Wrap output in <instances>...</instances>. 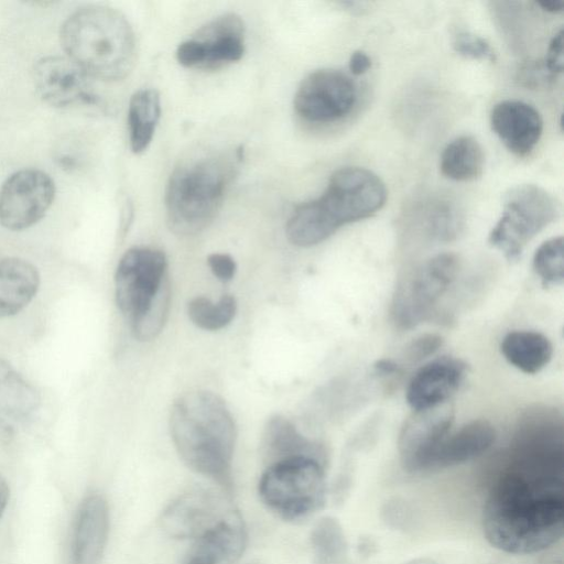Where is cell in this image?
<instances>
[{"instance_id": "obj_1", "label": "cell", "mask_w": 564, "mask_h": 564, "mask_svg": "<svg viewBox=\"0 0 564 564\" xmlns=\"http://www.w3.org/2000/svg\"><path fill=\"white\" fill-rule=\"evenodd\" d=\"M554 457L506 470L489 489L482 530L496 549L533 554L556 544L564 528V482Z\"/></svg>"}, {"instance_id": "obj_2", "label": "cell", "mask_w": 564, "mask_h": 564, "mask_svg": "<svg viewBox=\"0 0 564 564\" xmlns=\"http://www.w3.org/2000/svg\"><path fill=\"white\" fill-rule=\"evenodd\" d=\"M170 431L182 460L231 494L237 431L225 401L206 390L183 394L173 403Z\"/></svg>"}, {"instance_id": "obj_3", "label": "cell", "mask_w": 564, "mask_h": 564, "mask_svg": "<svg viewBox=\"0 0 564 564\" xmlns=\"http://www.w3.org/2000/svg\"><path fill=\"white\" fill-rule=\"evenodd\" d=\"M387 195L384 183L370 170L338 169L319 197L293 210L286 223V237L297 247L321 243L340 227L376 214L386 204Z\"/></svg>"}, {"instance_id": "obj_4", "label": "cell", "mask_w": 564, "mask_h": 564, "mask_svg": "<svg viewBox=\"0 0 564 564\" xmlns=\"http://www.w3.org/2000/svg\"><path fill=\"white\" fill-rule=\"evenodd\" d=\"M59 36L67 57L90 77L118 80L134 66L133 29L121 12L110 7L90 4L76 10L62 24Z\"/></svg>"}, {"instance_id": "obj_5", "label": "cell", "mask_w": 564, "mask_h": 564, "mask_svg": "<svg viewBox=\"0 0 564 564\" xmlns=\"http://www.w3.org/2000/svg\"><path fill=\"white\" fill-rule=\"evenodd\" d=\"M235 171L232 156L220 153L195 155L175 167L164 197L170 229L193 236L208 227L223 205Z\"/></svg>"}, {"instance_id": "obj_6", "label": "cell", "mask_w": 564, "mask_h": 564, "mask_svg": "<svg viewBox=\"0 0 564 564\" xmlns=\"http://www.w3.org/2000/svg\"><path fill=\"white\" fill-rule=\"evenodd\" d=\"M325 463L293 457L269 464L258 491L261 501L283 520L297 522L321 510L326 500Z\"/></svg>"}, {"instance_id": "obj_7", "label": "cell", "mask_w": 564, "mask_h": 564, "mask_svg": "<svg viewBox=\"0 0 564 564\" xmlns=\"http://www.w3.org/2000/svg\"><path fill=\"white\" fill-rule=\"evenodd\" d=\"M560 213L555 197L534 184L510 188L503 196L502 213L488 241L507 260L517 261L527 243L553 223Z\"/></svg>"}, {"instance_id": "obj_8", "label": "cell", "mask_w": 564, "mask_h": 564, "mask_svg": "<svg viewBox=\"0 0 564 564\" xmlns=\"http://www.w3.org/2000/svg\"><path fill=\"white\" fill-rule=\"evenodd\" d=\"M458 271L457 256L443 252L425 260L406 275L395 288L391 302L395 326L410 329L427 319Z\"/></svg>"}, {"instance_id": "obj_9", "label": "cell", "mask_w": 564, "mask_h": 564, "mask_svg": "<svg viewBox=\"0 0 564 564\" xmlns=\"http://www.w3.org/2000/svg\"><path fill=\"white\" fill-rule=\"evenodd\" d=\"M166 258L156 249L135 247L121 257L115 274L116 302L133 325L153 305L166 282Z\"/></svg>"}, {"instance_id": "obj_10", "label": "cell", "mask_w": 564, "mask_h": 564, "mask_svg": "<svg viewBox=\"0 0 564 564\" xmlns=\"http://www.w3.org/2000/svg\"><path fill=\"white\" fill-rule=\"evenodd\" d=\"M357 100V87L345 73L322 68L310 73L294 95V109L311 122H333L348 115Z\"/></svg>"}, {"instance_id": "obj_11", "label": "cell", "mask_w": 564, "mask_h": 564, "mask_svg": "<svg viewBox=\"0 0 564 564\" xmlns=\"http://www.w3.org/2000/svg\"><path fill=\"white\" fill-rule=\"evenodd\" d=\"M55 196L48 174L23 169L11 174L0 187V224L9 230H23L46 214Z\"/></svg>"}, {"instance_id": "obj_12", "label": "cell", "mask_w": 564, "mask_h": 564, "mask_svg": "<svg viewBox=\"0 0 564 564\" xmlns=\"http://www.w3.org/2000/svg\"><path fill=\"white\" fill-rule=\"evenodd\" d=\"M245 53V23L235 13L221 14L203 25L176 48L185 67H213L239 61Z\"/></svg>"}, {"instance_id": "obj_13", "label": "cell", "mask_w": 564, "mask_h": 564, "mask_svg": "<svg viewBox=\"0 0 564 564\" xmlns=\"http://www.w3.org/2000/svg\"><path fill=\"white\" fill-rule=\"evenodd\" d=\"M454 410L448 402L413 414L404 422L398 438L402 467L409 473L430 471L433 458L452 430Z\"/></svg>"}, {"instance_id": "obj_14", "label": "cell", "mask_w": 564, "mask_h": 564, "mask_svg": "<svg viewBox=\"0 0 564 564\" xmlns=\"http://www.w3.org/2000/svg\"><path fill=\"white\" fill-rule=\"evenodd\" d=\"M234 510L225 494L193 488L165 508L160 523L164 532L174 539L194 540Z\"/></svg>"}, {"instance_id": "obj_15", "label": "cell", "mask_w": 564, "mask_h": 564, "mask_svg": "<svg viewBox=\"0 0 564 564\" xmlns=\"http://www.w3.org/2000/svg\"><path fill=\"white\" fill-rule=\"evenodd\" d=\"M33 74L40 97L51 106L94 101L90 76L67 56L42 57L35 63Z\"/></svg>"}, {"instance_id": "obj_16", "label": "cell", "mask_w": 564, "mask_h": 564, "mask_svg": "<svg viewBox=\"0 0 564 564\" xmlns=\"http://www.w3.org/2000/svg\"><path fill=\"white\" fill-rule=\"evenodd\" d=\"M467 365L459 358L442 356L425 362L411 377L405 400L413 411L444 404L460 388Z\"/></svg>"}, {"instance_id": "obj_17", "label": "cell", "mask_w": 564, "mask_h": 564, "mask_svg": "<svg viewBox=\"0 0 564 564\" xmlns=\"http://www.w3.org/2000/svg\"><path fill=\"white\" fill-rule=\"evenodd\" d=\"M109 533V508L100 494L87 495L74 516L68 564H100Z\"/></svg>"}, {"instance_id": "obj_18", "label": "cell", "mask_w": 564, "mask_h": 564, "mask_svg": "<svg viewBox=\"0 0 564 564\" xmlns=\"http://www.w3.org/2000/svg\"><path fill=\"white\" fill-rule=\"evenodd\" d=\"M192 541L181 564H235L245 551L247 531L235 509Z\"/></svg>"}, {"instance_id": "obj_19", "label": "cell", "mask_w": 564, "mask_h": 564, "mask_svg": "<svg viewBox=\"0 0 564 564\" xmlns=\"http://www.w3.org/2000/svg\"><path fill=\"white\" fill-rule=\"evenodd\" d=\"M490 126L505 147L518 156L528 155L543 131L540 112L530 104L511 99L492 107Z\"/></svg>"}, {"instance_id": "obj_20", "label": "cell", "mask_w": 564, "mask_h": 564, "mask_svg": "<svg viewBox=\"0 0 564 564\" xmlns=\"http://www.w3.org/2000/svg\"><path fill=\"white\" fill-rule=\"evenodd\" d=\"M496 441V430L486 420H474L449 431L433 458L431 470L454 467L486 453Z\"/></svg>"}, {"instance_id": "obj_21", "label": "cell", "mask_w": 564, "mask_h": 564, "mask_svg": "<svg viewBox=\"0 0 564 564\" xmlns=\"http://www.w3.org/2000/svg\"><path fill=\"white\" fill-rule=\"evenodd\" d=\"M262 449L269 464L293 458L313 457L325 463L323 446L307 437L285 417H271L263 432Z\"/></svg>"}, {"instance_id": "obj_22", "label": "cell", "mask_w": 564, "mask_h": 564, "mask_svg": "<svg viewBox=\"0 0 564 564\" xmlns=\"http://www.w3.org/2000/svg\"><path fill=\"white\" fill-rule=\"evenodd\" d=\"M40 276L36 269L22 259L0 260V317L17 314L37 292Z\"/></svg>"}, {"instance_id": "obj_23", "label": "cell", "mask_w": 564, "mask_h": 564, "mask_svg": "<svg viewBox=\"0 0 564 564\" xmlns=\"http://www.w3.org/2000/svg\"><path fill=\"white\" fill-rule=\"evenodd\" d=\"M500 351L514 368L533 375L549 365L553 356V345L542 333L512 330L503 336Z\"/></svg>"}, {"instance_id": "obj_24", "label": "cell", "mask_w": 564, "mask_h": 564, "mask_svg": "<svg viewBox=\"0 0 564 564\" xmlns=\"http://www.w3.org/2000/svg\"><path fill=\"white\" fill-rule=\"evenodd\" d=\"M161 116V98L155 89L135 91L129 101V142L133 153L144 152L155 133Z\"/></svg>"}, {"instance_id": "obj_25", "label": "cell", "mask_w": 564, "mask_h": 564, "mask_svg": "<svg viewBox=\"0 0 564 564\" xmlns=\"http://www.w3.org/2000/svg\"><path fill=\"white\" fill-rule=\"evenodd\" d=\"M485 154L480 143L470 135H460L443 150L440 161L441 172L457 182L473 181L484 171Z\"/></svg>"}, {"instance_id": "obj_26", "label": "cell", "mask_w": 564, "mask_h": 564, "mask_svg": "<svg viewBox=\"0 0 564 564\" xmlns=\"http://www.w3.org/2000/svg\"><path fill=\"white\" fill-rule=\"evenodd\" d=\"M425 235L437 242H449L459 237L465 220L460 208L451 199L437 198L427 202L422 210Z\"/></svg>"}, {"instance_id": "obj_27", "label": "cell", "mask_w": 564, "mask_h": 564, "mask_svg": "<svg viewBox=\"0 0 564 564\" xmlns=\"http://www.w3.org/2000/svg\"><path fill=\"white\" fill-rule=\"evenodd\" d=\"M237 302L229 294L217 302L205 296H196L187 304V315L193 324L205 330H218L231 323L236 315Z\"/></svg>"}, {"instance_id": "obj_28", "label": "cell", "mask_w": 564, "mask_h": 564, "mask_svg": "<svg viewBox=\"0 0 564 564\" xmlns=\"http://www.w3.org/2000/svg\"><path fill=\"white\" fill-rule=\"evenodd\" d=\"M311 545L319 564H337L347 553V541L340 523L332 518L321 519L311 532Z\"/></svg>"}, {"instance_id": "obj_29", "label": "cell", "mask_w": 564, "mask_h": 564, "mask_svg": "<svg viewBox=\"0 0 564 564\" xmlns=\"http://www.w3.org/2000/svg\"><path fill=\"white\" fill-rule=\"evenodd\" d=\"M563 238L553 237L535 250L532 267L543 286H554L564 280Z\"/></svg>"}, {"instance_id": "obj_30", "label": "cell", "mask_w": 564, "mask_h": 564, "mask_svg": "<svg viewBox=\"0 0 564 564\" xmlns=\"http://www.w3.org/2000/svg\"><path fill=\"white\" fill-rule=\"evenodd\" d=\"M170 299V286L166 280L149 312L131 325L137 339L151 340L161 332L169 314Z\"/></svg>"}, {"instance_id": "obj_31", "label": "cell", "mask_w": 564, "mask_h": 564, "mask_svg": "<svg viewBox=\"0 0 564 564\" xmlns=\"http://www.w3.org/2000/svg\"><path fill=\"white\" fill-rule=\"evenodd\" d=\"M456 53L474 59H487L494 62L496 55L490 44L481 36L469 32L458 33L453 42Z\"/></svg>"}, {"instance_id": "obj_32", "label": "cell", "mask_w": 564, "mask_h": 564, "mask_svg": "<svg viewBox=\"0 0 564 564\" xmlns=\"http://www.w3.org/2000/svg\"><path fill=\"white\" fill-rule=\"evenodd\" d=\"M519 80L527 87H545L554 82L556 75L551 73L543 62H530L519 70Z\"/></svg>"}, {"instance_id": "obj_33", "label": "cell", "mask_w": 564, "mask_h": 564, "mask_svg": "<svg viewBox=\"0 0 564 564\" xmlns=\"http://www.w3.org/2000/svg\"><path fill=\"white\" fill-rule=\"evenodd\" d=\"M442 337L435 334H426L415 338L406 348V358L411 361H420L441 348Z\"/></svg>"}, {"instance_id": "obj_34", "label": "cell", "mask_w": 564, "mask_h": 564, "mask_svg": "<svg viewBox=\"0 0 564 564\" xmlns=\"http://www.w3.org/2000/svg\"><path fill=\"white\" fill-rule=\"evenodd\" d=\"M208 267L213 274L220 281H230L236 273V262L227 253H213L207 258Z\"/></svg>"}, {"instance_id": "obj_35", "label": "cell", "mask_w": 564, "mask_h": 564, "mask_svg": "<svg viewBox=\"0 0 564 564\" xmlns=\"http://www.w3.org/2000/svg\"><path fill=\"white\" fill-rule=\"evenodd\" d=\"M563 37L564 32L561 29L551 40L547 48L546 56L543 61L546 68L554 75H558L563 70L564 55H563Z\"/></svg>"}, {"instance_id": "obj_36", "label": "cell", "mask_w": 564, "mask_h": 564, "mask_svg": "<svg viewBox=\"0 0 564 564\" xmlns=\"http://www.w3.org/2000/svg\"><path fill=\"white\" fill-rule=\"evenodd\" d=\"M371 66L370 57L362 51H355L349 58L351 74L358 76L365 74Z\"/></svg>"}, {"instance_id": "obj_37", "label": "cell", "mask_w": 564, "mask_h": 564, "mask_svg": "<svg viewBox=\"0 0 564 564\" xmlns=\"http://www.w3.org/2000/svg\"><path fill=\"white\" fill-rule=\"evenodd\" d=\"M536 6H539L542 10L550 13H558L564 9V2L561 0H543L536 1Z\"/></svg>"}, {"instance_id": "obj_38", "label": "cell", "mask_w": 564, "mask_h": 564, "mask_svg": "<svg viewBox=\"0 0 564 564\" xmlns=\"http://www.w3.org/2000/svg\"><path fill=\"white\" fill-rule=\"evenodd\" d=\"M10 496V489L6 479L0 476V518L3 514Z\"/></svg>"}, {"instance_id": "obj_39", "label": "cell", "mask_w": 564, "mask_h": 564, "mask_svg": "<svg viewBox=\"0 0 564 564\" xmlns=\"http://www.w3.org/2000/svg\"><path fill=\"white\" fill-rule=\"evenodd\" d=\"M404 564H438V563L432 558L419 557V558L411 560Z\"/></svg>"}, {"instance_id": "obj_40", "label": "cell", "mask_w": 564, "mask_h": 564, "mask_svg": "<svg viewBox=\"0 0 564 564\" xmlns=\"http://www.w3.org/2000/svg\"><path fill=\"white\" fill-rule=\"evenodd\" d=\"M545 564H562V558H561V556L557 560L550 558V560H546Z\"/></svg>"}]
</instances>
